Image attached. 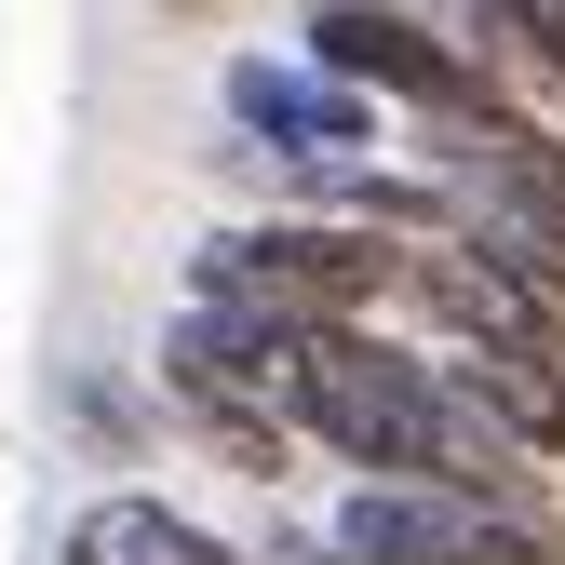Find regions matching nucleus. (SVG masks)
Instances as JSON below:
<instances>
[{
	"instance_id": "nucleus-4",
	"label": "nucleus",
	"mask_w": 565,
	"mask_h": 565,
	"mask_svg": "<svg viewBox=\"0 0 565 565\" xmlns=\"http://www.w3.org/2000/svg\"><path fill=\"white\" fill-rule=\"evenodd\" d=\"M337 565H565V499H471V484H337Z\"/></svg>"
},
{
	"instance_id": "nucleus-2",
	"label": "nucleus",
	"mask_w": 565,
	"mask_h": 565,
	"mask_svg": "<svg viewBox=\"0 0 565 565\" xmlns=\"http://www.w3.org/2000/svg\"><path fill=\"white\" fill-rule=\"evenodd\" d=\"M189 310H243V323H282V337H323V323H391L404 297V230L377 216H216L189 243Z\"/></svg>"
},
{
	"instance_id": "nucleus-8",
	"label": "nucleus",
	"mask_w": 565,
	"mask_h": 565,
	"mask_svg": "<svg viewBox=\"0 0 565 565\" xmlns=\"http://www.w3.org/2000/svg\"><path fill=\"white\" fill-rule=\"evenodd\" d=\"M54 565H256V539H216L162 484H95V499H67Z\"/></svg>"
},
{
	"instance_id": "nucleus-5",
	"label": "nucleus",
	"mask_w": 565,
	"mask_h": 565,
	"mask_svg": "<svg viewBox=\"0 0 565 565\" xmlns=\"http://www.w3.org/2000/svg\"><path fill=\"white\" fill-rule=\"evenodd\" d=\"M297 54L337 67L350 95H377L391 121H471V108H525L499 95L484 67L445 41V28H417L404 0H297Z\"/></svg>"
},
{
	"instance_id": "nucleus-6",
	"label": "nucleus",
	"mask_w": 565,
	"mask_h": 565,
	"mask_svg": "<svg viewBox=\"0 0 565 565\" xmlns=\"http://www.w3.org/2000/svg\"><path fill=\"white\" fill-rule=\"evenodd\" d=\"M391 323L417 350H565V310L539 297V282H512L499 256H471V243H404Z\"/></svg>"
},
{
	"instance_id": "nucleus-10",
	"label": "nucleus",
	"mask_w": 565,
	"mask_h": 565,
	"mask_svg": "<svg viewBox=\"0 0 565 565\" xmlns=\"http://www.w3.org/2000/svg\"><path fill=\"white\" fill-rule=\"evenodd\" d=\"M54 417H67V445H82L95 471H149V458L175 445V431H162V404H149V377L121 391L108 364H67V377H54Z\"/></svg>"
},
{
	"instance_id": "nucleus-3",
	"label": "nucleus",
	"mask_w": 565,
	"mask_h": 565,
	"mask_svg": "<svg viewBox=\"0 0 565 565\" xmlns=\"http://www.w3.org/2000/svg\"><path fill=\"white\" fill-rule=\"evenodd\" d=\"M282 417H297V445L337 484H417V471H445V377H431V350H417L404 323H323V337H297Z\"/></svg>"
},
{
	"instance_id": "nucleus-11",
	"label": "nucleus",
	"mask_w": 565,
	"mask_h": 565,
	"mask_svg": "<svg viewBox=\"0 0 565 565\" xmlns=\"http://www.w3.org/2000/svg\"><path fill=\"white\" fill-rule=\"evenodd\" d=\"M149 14H162V28H243L256 0H149Z\"/></svg>"
},
{
	"instance_id": "nucleus-7",
	"label": "nucleus",
	"mask_w": 565,
	"mask_h": 565,
	"mask_svg": "<svg viewBox=\"0 0 565 565\" xmlns=\"http://www.w3.org/2000/svg\"><path fill=\"white\" fill-rule=\"evenodd\" d=\"M149 404H162V431H175L189 458H216V471L269 484V499H282V484L310 471V445H297V417H282V404H256L243 377H216V364H202V350H189L175 323L149 337Z\"/></svg>"
},
{
	"instance_id": "nucleus-1",
	"label": "nucleus",
	"mask_w": 565,
	"mask_h": 565,
	"mask_svg": "<svg viewBox=\"0 0 565 565\" xmlns=\"http://www.w3.org/2000/svg\"><path fill=\"white\" fill-rule=\"evenodd\" d=\"M337 216H377L404 243H471L512 282L565 310V121L552 108H471V121H404L377 175H350Z\"/></svg>"
},
{
	"instance_id": "nucleus-9",
	"label": "nucleus",
	"mask_w": 565,
	"mask_h": 565,
	"mask_svg": "<svg viewBox=\"0 0 565 565\" xmlns=\"http://www.w3.org/2000/svg\"><path fill=\"white\" fill-rule=\"evenodd\" d=\"M445 391L484 417L499 445H525L552 484H565V350H431Z\"/></svg>"
}]
</instances>
